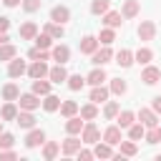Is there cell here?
<instances>
[{"mask_svg":"<svg viewBox=\"0 0 161 161\" xmlns=\"http://www.w3.org/2000/svg\"><path fill=\"white\" fill-rule=\"evenodd\" d=\"M80 138H83V143H96V141L101 138L98 126H96V123H86V126H83V131H80Z\"/></svg>","mask_w":161,"mask_h":161,"instance_id":"cell-2","label":"cell"},{"mask_svg":"<svg viewBox=\"0 0 161 161\" xmlns=\"http://www.w3.org/2000/svg\"><path fill=\"white\" fill-rule=\"evenodd\" d=\"M80 146H83V138H75L73 133H68V138L63 141V153L65 156H73V153L80 151Z\"/></svg>","mask_w":161,"mask_h":161,"instance_id":"cell-3","label":"cell"},{"mask_svg":"<svg viewBox=\"0 0 161 161\" xmlns=\"http://www.w3.org/2000/svg\"><path fill=\"white\" fill-rule=\"evenodd\" d=\"M13 158H18V153H15V151H10V148L0 151V161H13Z\"/></svg>","mask_w":161,"mask_h":161,"instance_id":"cell-47","label":"cell"},{"mask_svg":"<svg viewBox=\"0 0 161 161\" xmlns=\"http://www.w3.org/2000/svg\"><path fill=\"white\" fill-rule=\"evenodd\" d=\"M93 156H96V153H93V151H88V148H80V151H78V158H80V161H91Z\"/></svg>","mask_w":161,"mask_h":161,"instance_id":"cell-48","label":"cell"},{"mask_svg":"<svg viewBox=\"0 0 161 161\" xmlns=\"http://www.w3.org/2000/svg\"><path fill=\"white\" fill-rule=\"evenodd\" d=\"M98 50V38H93V35H86L83 40H80V53H86V55H93Z\"/></svg>","mask_w":161,"mask_h":161,"instance_id":"cell-14","label":"cell"},{"mask_svg":"<svg viewBox=\"0 0 161 161\" xmlns=\"http://www.w3.org/2000/svg\"><path fill=\"white\" fill-rule=\"evenodd\" d=\"M118 146H121V153H123V156H136V151H138L136 143H133V138H131V141H121Z\"/></svg>","mask_w":161,"mask_h":161,"instance_id":"cell-42","label":"cell"},{"mask_svg":"<svg viewBox=\"0 0 161 161\" xmlns=\"http://www.w3.org/2000/svg\"><path fill=\"white\" fill-rule=\"evenodd\" d=\"M50 43H53V38H50L48 33H43V35H35V45H38L40 50H48V48H50Z\"/></svg>","mask_w":161,"mask_h":161,"instance_id":"cell-43","label":"cell"},{"mask_svg":"<svg viewBox=\"0 0 161 161\" xmlns=\"http://www.w3.org/2000/svg\"><path fill=\"white\" fill-rule=\"evenodd\" d=\"M25 70H28L25 60H18V58H13V60H10V65H8V75H10V78H20Z\"/></svg>","mask_w":161,"mask_h":161,"instance_id":"cell-12","label":"cell"},{"mask_svg":"<svg viewBox=\"0 0 161 161\" xmlns=\"http://www.w3.org/2000/svg\"><path fill=\"white\" fill-rule=\"evenodd\" d=\"M113 58V53H111V48L108 45H103V48H98L93 55H91V63H96V65H106L108 60Z\"/></svg>","mask_w":161,"mask_h":161,"instance_id":"cell-7","label":"cell"},{"mask_svg":"<svg viewBox=\"0 0 161 161\" xmlns=\"http://www.w3.org/2000/svg\"><path fill=\"white\" fill-rule=\"evenodd\" d=\"M103 23H106V28H118L123 20H121V13L111 10V13H103Z\"/></svg>","mask_w":161,"mask_h":161,"instance_id":"cell-26","label":"cell"},{"mask_svg":"<svg viewBox=\"0 0 161 161\" xmlns=\"http://www.w3.org/2000/svg\"><path fill=\"white\" fill-rule=\"evenodd\" d=\"M141 80H143L146 86H156V83L161 80V68H156V65H146L143 73H141Z\"/></svg>","mask_w":161,"mask_h":161,"instance_id":"cell-1","label":"cell"},{"mask_svg":"<svg viewBox=\"0 0 161 161\" xmlns=\"http://www.w3.org/2000/svg\"><path fill=\"white\" fill-rule=\"evenodd\" d=\"M43 108H45L48 113L58 111V108H60V98H58V96H53V93H48V96H45V101H43Z\"/></svg>","mask_w":161,"mask_h":161,"instance_id":"cell-30","label":"cell"},{"mask_svg":"<svg viewBox=\"0 0 161 161\" xmlns=\"http://www.w3.org/2000/svg\"><path fill=\"white\" fill-rule=\"evenodd\" d=\"M116 40V33H113V28H106V30H101V35H98V43H103V45H111Z\"/></svg>","mask_w":161,"mask_h":161,"instance_id":"cell-39","label":"cell"},{"mask_svg":"<svg viewBox=\"0 0 161 161\" xmlns=\"http://www.w3.org/2000/svg\"><path fill=\"white\" fill-rule=\"evenodd\" d=\"M0 133H3V121H0Z\"/></svg>","mask_w":161,"mask_h":161,"instance_id":"cell-53","label":"cell"},{"mask_svg":"<svg viewBox=\"0 0 161 161\" xmlns=\"http://www.w3.org/2000/svg\"><path fill=\"white\" fill-rule=\"evenodd\" d=\"M33 93H38V96H48V93H50V83L43 80V78H35V80H33Z\"/></svg>","mask_w":161,"mask_h":161,"instance_id":"cell-29","label":"cell"},{"mask_svg":"<svg viewBox=\"0 0 161 161\" xmlns=\"http://www.w3.org/2000/svg\"><path fill=\"white\" fill-rule=\"evenodd\" d=\"M103 116H106V118H116V116H118V103H116V101H108L106 108H103Z\"/></svg>","mask_w":161,"mask_h":161,"instance_id":"cell-44","label":"cell"},{"mask_svg":"<svg viewBox=\"0 0 161 161\" xmlns=\"http://www.w3.org/2000/svg\"><path fill=\"white\" fill-rule=\"evenodd\" d=\"M43 33H48L53 40H58V38H63V33H65V30H63V25H60V23H53V20H50V23H45Z\"/></svg>","mask_w":161,"mask_h":161,"instance_id":"cell-20","label":"cell"},{"mask_svg":"<svg viewBox=\"0 0 161 161\" xmlns=\"http://www.w3.org/2000/svg\"><path fill=\"white\" fill-rule=\"evenodd\" d=\"M15 45H10V43H5V45H0V60H13L15 58Z\"/></svg>","mask_w":161,"mask_h":161,"instance_id":"cell-38","label":"cell"},{"mask_svg":"<svg viewBox=\"0 0 161 161\" xmlns=\"http://www.w3.org/2000/svg\"><path fill=\"white\" fill-rule=\"evenodd\" d=\"M50 55H53V60H58V63H68V58H70V48H68V45H55Z\"/></svg>","mask_w":161,"mask_h":161,"instance_id":"cell-21","label":"cell"},{"mask_svg":"<svg viewBox=\"0 0 161 161\" xmlns=\"http://www.w3.org/2000/svg\"><path fill=\"white\" fill-rule=\"evenodd\" d=\"M15 143V136L13 133H0V148H10Z\"/></svg>","mask_w":161,"mask_h":161,"instance_id":"cell-45","label":"cell"},{"mask_svg":"<svg viewBox=\"0 0 161 161\" xmlns=\"http://www.w3.org/2000/svg\"><path fill=\"white\" fill-rule=\"evenodd\" d=\"M133 60L141 63V65H148V63L153 60V50H151V48H138V50L133 53Z\"/></svg>","mask_w":161,"mask_h":161,"instance_id":"cell-17","label":"cell"},{"mask_svg":"<svg viewBox=\"0 0 161 161\" xmlns=\"http://www.w3.org/2000/svg\"><path fill=\"white\" fill-rule=\"evenodd\" d=\"M8 28H10V20L0 15V33H8Z\"/></svg>","mask_w":161,"mask_h":161,"instance_id":"cell-50","label":"cell"},{"mask_svg":"<svg viewBox=\"0 0 161 161\" xmlns=\"http://www.w3.org/2000/svg\"><path fill=\"white\" fill-rule=\"evenodd\" d=\"M103 80H108L103 68H93V70L88 73V78H86V83H91V86H103Z\"/></svg>","mask_w":161,"mask_h":161,"instance_id":"cell-18","label":"cell"},{"mask_svg":"<svg viewBox=\"0 0 161 161\" xmlns=\"http://www.w3.org/2000/svg\"><path fill=\"white\" fill-rule=\"evenodd\" d=\"M50 20H53V23H60V25H65V23L70 20V10H68L65 5H55V8L50 10Z\"/></svg>","mask_w":161,"mask_h":161,"instance_id":"cell-4","label":"cell"},{"mask_svg":"<svg viewBox=\"0 0 161 161\" xmlns=\"http://www.w3.org/2000/svg\"><path fill=\"white\" fill-rule=\"evenodd\" d=\"M40 143H45V133H43L40 128H33V131L25 136V146H28V148H35V146H40Z\"/></svg>","mask_w":161,"mask_h":161,"instance_id":"cell-11","label":"cell"},{"mask_svg":"<svg viewBox=\"0 0 161 161\" xmlns=\"http://www.w3.org/2000/svg\"><path fill=\"white\" fill-rule=\"evenodd\" d=\"M116 118H118V126H121V128H128V126L133 123V118H136V116H133L131 111H121Z\"/></svg>","mask_w":161,"mask_h":161,"instance_id":"cell-37","label":"cell"},{"mask_svg":"<svg viewBox=\"0 0 161 161\" xmlns=\"http://www.w3.org/2000/svg\"><path fill=\"white\" fill-rule=\"evenodd\" d=\"M20 108L23 111H35L38 106H40V101H38V93H20Z\"/></svg>","mask_w":161,"mask_h":161,"instance_id":"cell-5","label":"cell"},{"mask_svg":"<svg viewBox=\"0 0 161 161\" xmlns=\"http://www.w3.org/2000/svg\"><path fill=\"white\" fill-rule=\"evenodd\" d=\"M35 35H38V25L33 20H28V23L20 25V38L23 40H35Z\"/></svg>","mask_w":161,"mask_h":161,"instance_id":"cell-13","label":"cell"},{"mask_svg":"<svg viewBox=\"0 0 161 161\" xmlns=\"http://www.w3.org/2000/svg\"><path fill=\"white\" fill-rule=\"evenodd\" d=\"M65 131L73 133V136L80 133V131H83V121H80V116H70V118L65 121Z\"/></svg>","mask_w":161,"mask_h":161,"instance_id":"cell-24","label":"cell"},{"mask_svg":"<svg viewBox=\"0 0 161 161\" xmlns=\"http://www.w3.org/2000/svg\"><path fill=\"white\" fill-rule=\"evenodd\" d=\"M128 136H131L133 141L143 138V136H146V126H143V123H131V126H128Z\"/></svg>","mask_w":161,"mask_h":161,"instance_id":"cell-34","label":"cell"},{"mask_svg":"<svg viewBox=\"0 0 161 161\" xmlns=\"http://www.w3.org/2000/svg\"><path fill=\"white\" fill-rule=\"evenodd\" d=\"M103 141L106 143H111V146H118L123 138H121V126H108L106 131H103Z\"/></svg>","mask_w":161,"mask_h":161,"instance_id":"cell-9","label":"cell"},{"mask_svg":"<svg viewBox=\"0 0 161 161\" xmlns=\"http://www.w3.org/2000/svg\"><path fill=\"white\" fill-rule=\"evenodd\" d=\"M0 116H3L5 121H15V118H18V108H15V103H13V101H8V103L0 108Z\"/></svg>","mask_w":161,"mask_h":161,"instance_id":"cell-28","label":"cell"},{"mask_svg":"<svg viewBox=\"0 0 161 161\" xmlns=\"http://www.w3.org/2000/svg\"><path fill=\"white\" fill-rule=\"evenodd\" d=\"M3 98H5V101H18V98H20V88H18L15 83L3 86Z\"/></svg>","mask_w":161,"mask_h":161,"instance_id":"cell-27","label":"cell"},{"mask_svg":"<svg viewBox=\"0 0 161 161\" xmlns=\"http://www.w3.org/2000/svg\"><path fill=\"white\" fill-rule=\"evenodd\" d=\"M116 63H118L121 68H128V65L133 63V53H131L128 48H123V50H118V53H116Z\"/></svg>","mask_w":161,"mask_h":161,"instance_id":"cell-23","label":"cell"},{"mask_svg":"<svg viewBox=\"0 0 161 161\" xmlns=\"http://www.w3.org/2000/svg\"><path fill=\"white\" fill-rule=\"evenodd\" d=\"M98 116V108H96V103H86V106H80V118H86V121H93Z\"/></svg>","mask_w":161,"mask_h":161,"instance_id":"cell-33","label":"cell"},{"mask_svg":"<svg viewBox=\"0 0 161 161\" xmlns=\"http://www.w3.org/2000/svg\"><path fill=\"white\" fill-rule=\"evenodd\" d=\"M48 73H50V68L45 65V60H35V63L28 68V75H30L33 80H35V78H45Z\"/></svg>","mask_w":161,"mask_h":161,"instance_id":"cell-8","label":"cell"},{"mask_svg":"<svg viewBox=\"0 0 161 161\" xmlns=\"http://www.w3.org/2000/svg\"><path fill=\"white\" fill-rule=\"evenodd\" d=\"M60 113H63L65 118L75 116V113H78V103H75V101H63V103H60Z\"/></svg>","mask_w":161,"mask_h":161,"instance_id":"cell-32","label":"cell"},{"mask_svg":"<svg viewBox=\"0 0 161 161\" xmlns=\"http://www.w3.org/2000/svg\"><path fill=\"white\" fill-rule=\"evenodd\" d=\"M138 121H141L146 128L158 126V116H156V111H153V108H141V111H138Z\"/></svg>","mask_w":161,"mask_h":161,"instance_id":"cell-6","label":"cell"},{"mask_svg":"<svg viewBox=\"0 0 161 161\" xmlns=\"http://www.w3.org/2000/svg\"><path fill=\"white\" fill-rule=\"evenodd\" d=\"M143 138H146V143H158L161 141V126H151Z\"/></svg>","mask_w":161,"mask_h":161,"instance_id":"cell-36","label":"cell"},{"mask_svg":"<svg viewBox=\"0 0 161 161\" xmlns=\"http://www.w3.org/2000/svg\"><path fill=\"white\" fill-rule=\"evenodd\" d=\"M48 78H50L53 83H63V80H68V73H65V68H63V63H58L55 68H50V73H48Z\"/></svg>","mask_w":161,"mask_h":161,"instance_id":"cell-22","label":"cell"},{"mask_svg":"<svg viewBox=\"0 0 161 161\" xmlns=\"http://www.w3.org/2000/svg\"><path fill=\"white\" fill-rule=\"evenodd\" d=\"M108 93H111V88H106V86H93L91 101H93V103H103V101H108Z\"/></svg>","mask_w":161,"mask_h":161,"instance_id":"cell-19","label":"cell"},{"mask_svg":"<svg viewBox=\"0 0 161 161\" xmlns=\"http://www.w3.org/2000/svg\"><path fill=\"white\" fill-rule=\"evenodd\" d=\"M126 88H128V86H126V80H121V78H113V80H111V93L123 96V93H126Z\"/></svg>","mask_w":161,"mask_h":161,"instance_id":"cell-41","label":"cell"},{"mask_svg":"<svg viewBox=\"0 0 161 161\" xmlns=\"http://www.w3.org/2000/svg\"><path fill=\"white\" fill-rule=\"evenodd\" d=\"M151 108H153L156 113H161V96H153V98H151Z\"/></svg>","mask_w":161,"mask_h":161,"instance_id":"cell-49","label":"cell"},{"mask_svg":"<svg viewBox=\"0 0 161 161\" xmlns=\"http://www.w3.org/2000/svg\"><path fill=\"white\" fill-rule=\"evenodd\" d=\"M83 83H86V78H83L80 73H78V75H68V88H70V91H80Z\"/></svg>","mask_w":161,"mask_h":161,"instance_id":"cell-40","label":"cell"},{"mask_svg":"<svg viewBox=\"0 0 161 161\" xmlns=\"http://www.w3.org/2000/svg\"><path fill=\"white\" fill-rule=\"evenodd\" d=\"M15 123H18L20 128H33V126H35V116H33L30 111H23V108H20V113H18Z\"/></svg>","mask_w":161,"mask_h":161,"instance_id":"cell-15","label":"cell"},{"mask_svg":"<svg viewBox=\"0 0 161 161\" xmlns=\"http://www.w3.org/2000/svg\"><path fill=\"white\" fill-rule=\"evenodd\" d=\"M108 5H111V0H93L91 3V13L93 15H103V13H108Z\"/></svg>","mask_w":161,"mask_h":161,"instance_id":"cell-35","label":"cell"},{"mask_svg":"<svg viewBox=\"0 0 161 161\" xmlns=\"http://www.w3.org/2000/svg\"><path fill=\"white\" fill-rule=\"evenodd\" d=\"M8 40H10V38H8V33H0V45H5Z\"/></svg>","mask_w":161,"mask_h":161,"instance_id":"cell-52","label":"cell"},{"mask_svg":"<svg viewBox=\"0 0 161 161\" xmlns=\"http://www.w3.org/2000/svg\"><path fill=\"white\" fill-rule=\"evenodd\" d=\"M58 151H60V146H58L55 141H45V146H43V158H45V161H53V158L58 156Z\"/></svg>","mask_w":161,"mask_h":161,"instance_id":"cell-25","label":"cell"},{"mask_svg":"<svg viewBox=\"0 0 161 161\" xmlns=\"http://www.w3.org/2000/svg\"><path fill=\"white\" fill-rule=\"evenodd\" d=\"M40 5H43V0H23V8H25L28 13H35V10H40Z\"/></svg>","mask_w":161,"mask_h":161,"instance_id":"cell-46","label":"cell"},{"mask_svg":"<svg viewBox=\"0 0 161 161\" xmlns=\"http://www.w3.org/2000/svg\"><path fill=\"white\" fill-rule=\"evenodd\" d=\"M3 3H5V5H8V8H15V5H20V3H23V0H3Z\"/></svg>","mask_w":161,"mask_h":161,"instance_id":"cell-51","label":"cell"},{"mask_svg":"<svg viewBox=\"0 0 161 161\" xmlns=\"http://www.w3.org/2000/svg\"><path fill=\"white\" fill-rule=\"evenodd\" d=\"M93 153H96L98 158H113L111 143H98V141H96V148H93Z\"/></svg>","mask_w":161,"mask_h":161,"instance_id":"cell-31","label":"cell"},{"mask_svg":"<svg viewBox=\"0 0 161 161\" xmlns=\"http://www.w3.org/2000/svg\"><path fill=\"white\" fill-rule=\"evenodd\" d=\"M153 35H156V23L143 20V23L138 25V38H141V40H153Z\"/></svg>","mask_w":161,"mask_h":161,"instance_id":"cell-10","label":"cell"},{"mask_svg":"<svg viewBox=\"0 0 161 161\" xmlns=\"http://www.w3.org/2000/svg\"><path fill=\"white\" fill-rule=\"evenodd\" d=\"M138 10H141V3H138V0H126V3H123L121 15H123V18H136V15H138Z\"/></svg>","mask_w":161,"mask_h":161,"instance_id":"cell-16","label":"cell"}]
</instances>
